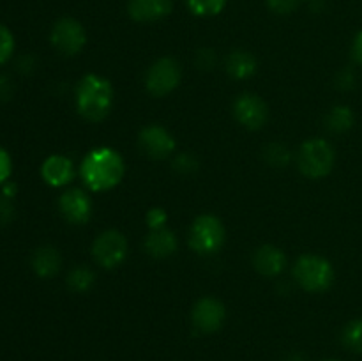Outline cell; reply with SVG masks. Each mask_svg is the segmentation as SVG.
<instances>
[{"mask_svg": "<svg viewBox=\"0 0 362 361\" xmlns=\"http://www.w3.org/2000/svg\"><path fill=\"white\" fill-rule=\"evenodd\" d=\"M81 179L92 191H108L122 180L126 173L124 159L115 149H92L83 158L80 166Z\"/></svg>", "mask_w": 362, "mask_h": 361, "instance_id": "obj_1", "label": "cell"}, {"mask_svg": "<svg viewBox=\"0 0 362 361\" xmlns=\"http://www.w3.org/2000/svg\"><path fill=\"white\" fill-rule=\"evenodd\" d=\"M113 105V87L105 76L85 74L76 87V110L83 119L99 122L110 113Z\"/></svg>", "mask_w": 362, "mask_h": 361, "instance_id": "obj_2", "label": "cell"}, {"mask_svg": "<svg viewBox=\"0 0 362 361\" xmlns=\"http://www.w3.org/2000/svg\"><path fill=\"white\" fill-rule=\"evenodd\" d=\"M297 283L308 292H324L334 283V268L327 258L320 255L306 253L297 258L293 265Z\"/></svg>", "mask_w": 362, "mask_h": 361, "instance_id": "obj_3", "label": "cell"}, {"mask_svg": "<svg viewBox=\"0 0 362 361\" xmlns=\"http://www.w3.org/2000/svg\"><path fill=\"white\" fill-rule=\"evenodd\" d=\"M336 154L332 145L324 138H311L304 142L297 154V166L310 179H322L334 168Z\"/></svg>", "mask_w": 362, "mask_h": 361, "instance_id": "obj_4", "label": "cell"}, {"mask_svg": "<svg viewBox=\"0 0 362 361\" xmlns=\"http://www.w3.org/2000/svg\"><path fill=\"white\" fill-rule=\"evenodd\" d=\"M225 244V227L221 219L212 214H202L193 222L189 230V246L200 255L219 251Z\"/></svg>", "mask_w": 362, "mask_h": 361, "instance_id": "obj_5", "label": "cell"}, {"mask_svg": "<svg viewBox=\"0 0 362 361\" xmlns=\"http://www.w3.org/2000/svg\"><path fill=\"white\" fill-rule=\"evenodd\" d=\"M182 78L180 64L173 57H163L148 67L145 74V88L154 98H163L175 91Z\"/></svg>", "mask_w": 362, "mask_h": 361, "instance_id": "obj_6", "label": "cell"}, {"mask_svg": "<svg viewBox=\"0 0 362 361\" xmlns=\"http://www.w3.org/2000/svg\"><path fill=\"white\" fill-rule=\"evenodd\" d=\"M92 255L101 268H119L127 257V239L119 230H105L95 237L92 244Z\"/></svg>", "mask_w": 362, "mask_h": 361, "instance_id": "obj_7", "label": "cell"}, {"mask_svg": "<svg viewBox=\"0 0 362 361\" xmlns=\"http://www.w3.org/2000/svg\"><path fill=\"white\" fill-rule=\"evenodd\" d=\"M49 41L57 52L73 57L83 50L85 42H87V34H85V28L80 21L66 16L55 21L52 34H49Z\"/></svg>", "mask_w": 362, "mask_h": 361, "instance_id": "obj_8", "label": "cell"}, {"mask_svg": "<svg viewBox=\"0 0 362 361\" xmlns=\"http://www.w3.org/2000/svg\"><path fill=\"white\" fill-rule=\"evenodd\" d=\"M225 304L216 297H202L194 303L193 311H191V322L202 335H212V333L219 331L221 326L225 324Z\"/></svg>", "mask_w": 362, "mask_h": 361, "instance_id": "obj_9", "label": "cell"}, {"mask_svg": "<svg viewBox=\"0 0 362 361\" xmlns=\"http://www.w3.org/2000/svg\"><path fill=\"white\" fill-rule=\"evenodd\" d=\"M233 115L247 130H260L269 119L267 103L257 94H243L233 103Z\"/></svg>", "mask_w": 362, "mask_h": 361, "instance_id": "obj_10", "label": "cell"}, {"mask_svg": "<svg viewBox=\"0 0 362 361\" xmlns=\"http://www.w3.org/2000/svg\"><path fill=\"white\" fill-rule=\"evenodd\" d=\"M138 144L141 151L152 159H166L175 151V138L168 130L158 124L145 126L138 134Z\"/></svg>", "mask_w": 362, "mask_h": 361, "instance_id": "obj_11", "label": "cell"}, {"mask_svg": "<svg viewBox=\"0 0 362 361\" xmlns=\"http://www.w3.org/2000/svg\"><path fill=\"white\" fill-rule=\"evenodd\" d=\"M59 209L66 222L73 223V225H83L92 214V202L83 190L73 188L60 195Z\"/></svg>", "mask_w": 362, "mask_h": 361, "instance_id": "obj_12", "label": "cell"}, {"mask_svg": "<svg viewBox=\"0 0 362 361\" xmlns=\"http://www.w3.org/2000/svg\"><path fill=\"white\" fill-rule=\"evenodd\" d=\"M173 9L172 0H129L127 14L140 23H152L168 16Z\"/></svg>", "mask_w": 362, "mask_h": 361, "instance_id": "obj_13", "label": "cell"}, {"mask_svg": "<svg viewBox=\"0 0 362 361\" xmlns=\"http://www.w3.org/2000/svg\"><path fill=\"white\" fill-rule=\"evenodd\" d=\"M41 177L48 186L62 188L69 184L74 177L73 161L62 154H53L45 159L41 166Z\"/></svg>", "mask_w": 362, "mask_h": 361, "instance_id": "obj_14", "label": "cell"}, {"mask_svg": "<svg viewBox=\"0 0 362 361\" xmlns=\"http://www.w3.org/2000/svg\"><path fill=\"white\" fill-rule=\"evenodd\" d=\"M253 265L262 276L274 278V276L281 275L283 269L286 268V257L279 248L272 246V244H264L255 251Z\"/></svg>", "mask_w": 362, "mask_h": 361, "instance_id": "obj_15", "label": "cell"}, {"mask_svg": "<svg viewBox=\"0 0 362 361\" xmlns=\"http://www.w3.org/2000/svg\"><path fill=\"white\" fill-rule=\"evenodd\" d=\"M177 248H179V241H177L175 232L166 227L159 230H151L148 236L145 237V251L154 258L172 257Z\"/></svg>", "mask_w": 362, "mask_h": 361, "instance_id": "obj_16", "label": "cell"}, {"mask_svg": "<svg viewBox=\"0 0 362 361\" xmlns=\"http://www.w3.org/2000/svg\"><path fill=\"white\" fill-rule=\"evenodd\" d=\"M30 265L39 278H52L60 271L62 258L53 246H41L32 253Z\"/></svg>", "mask_w": 362, "mask_h": 361, "instance_id": "obj_17", "label": "cell"}, {"mask_svg": "<svg viewBox=\"0 0 362 361\" xmlns=\"http://www.w3.org/2000/svg\"><path fill=\"white\" fill-rule=\"evenodd\" d=\"M226 73L235 80H247L257 73V59L253 53L246 52V50H233L228 57H226Z\"/></svg>", "mask_w": 362, "mask_h": 361, "instance_id": "obj_18", "label": "cell"}, {"mask_svg": "<svg viewBox=\"0 0 362 361\" xmlns=\"http://www.w3.org/2000/svg\"><path fill=\"white\" fill-rule=\"evenodd\" d=\"M354 122H356V115H354L352 108L345 105L331 108V112L325 117V126L332 133H346L349 130H352Z\"/></svg>", "mask_w": 362, "mask_h": 361, "instance_id": "obj_19", "label": "cell"}, {"mask_svg": "<svg viewBox=\"0 0 362 361\" xmlns=\"http://www.w3.org/2000/svg\"><path fill=\"white\" fill-rule=\"evenodd\" d=\"M95 282V275L87 265H76L67 275V287L73 292H87Z\"/></svg>", "mask_w": 362, "mask_h": 361, "instance_id": "obj_20", "label": "cell"}, {"mask_svg": "<svg viewBox=\"0 0 362 361\" xmlns=\"http://www.w3.org/2000/svg\"><path fill=\"white\" fill-rule=\"evenodd\" d=\"M341 343L350 353L362 354V317L354 319L343 328Z\"/></svg>", "mask_w": 362, "mask_h": 361, "instance_id": "obj_21", "label": "cell"}, {"mask_svg": "<svg viewBox=\"0 0 362 361\" xmlns=\"http://www.w3.org/2000/svg\"><path fill=\"white\" fill-rule=\"evenodd\" d=\"M264 159L274 168H285L292 161V151L285 144L274 142L264 149Z\"/></svg>", "mask_w": 362, "mask_h": 361, "instance_id": "obj_22", "label": "cell"}, {"mask_svg": "<svg viewBox=\"0 0 362 361\" xmlns=\"http://www.w3.org/2000/svg\"><path fill=\"white\" fill-rule=\"evenodd\" d=\"M186 4L194 16L209 18L221 13L226 6V0H186Z\"/></svg>", "mask_w": 362, "mask_h": 361, "instance_id": "obj_23", "label": "cell"}, {"mask_svg": "<svg viewBox=\"0 0 362 361\" xmlns=\"http://www.w3.org/2000/svg\"><path fill=\"white\" fill-rule=\"evenodd\" d=\"M14 52V35L6 25L0 23V66L6 64L13 57Z\"/></svg>", "mask_w": 362, "mask_h": 361, "instance_id": "obj_24", "label": "cell"}, {"mask_svg": "<svg viewBox=\"0 0 362 361\" xmlns=\"http://www.w3.org/2000/svg\"><path fill=\"white\" fill-rule=\"evenodd\" d=\"M198 168V159L189 152H182L173 159V170L179 173H193Z\"/></svg>", "mask_w": 362, "mask_h": 361, "instance_id": "obj_25", "label": "cell"}, {"mask_svg": "<svg viewBox=\"0 0 362 361\" xmlns=\"http://www.w3.org/2000/svg\"><path fill=\"white\" fill-rule=\"evenodd\" d=\"M166 222H168V214L163 207H152L147 212V225L151 230H159L165 229Z\"/></svg>", "mask_w": 362, "mask_h": 361, "instance_id": "obj_26", "label": "cell"}, {"mask_svg": "<svg viewBox=\"0 0 362 361\" xmlns=\"http://www.w3.org/2000/svg\"><path fill=\"white\" fill-rule=\"evenodd\" d=\"M300 0H267V7L276 14H290L299 7Z\"/></svg>", "mask_w": 362, "mask_h": 361, "instance_id": "obj_27", "label": "cell"}, {"mask_svg": "<svg viewBox=\"0 0 362 361\" xmlns=\"http://www.w3.org/2000/svg\"><path fill=\"white\" fill-rule=\"evenodd\" d=\"M11 173H13V159L6 149L0 147V186L9 180Z\"/></svg>", "mask_w": 362, "mask_h": 361, "instance_id": "obj_28", "label": "cell"}, {"mask_svg": "<svg viewBox=\"0 0 362 361\" xmlns=\"http://www.w3.org/2000/svg\"><path fill=\"white\" fill-rule=\"evenodd\" d=\"M354 85H356V74H354V71L350 69L339 71L338 76H336V87L343 88V91H349V88H352Z\"/></svg>", "mask_w": 362, "mask_h": 361, "instance_id": "obj_29", "label": "cell"}, {"mask_svg": "<svg viewBox=\"0 0 362 361\" xmlns=\"http://www.w3.org/2000/svg\"><path fill=\"white\" fill-rule=\"evenodd\" d=\"M216 55L212 50H200L197 53V66L202 67V69H209V67L214 66Z\"/></svg>", "mask_w": 362, "mask_h": 361, "instance_id": "obj_30", "label": "cell"}, {"mask_svg": "<svg viewBox=\"0 0 362 361\" xmlns=\"http://www.w3.org/2000/svg\"><path fill=\"white\" fill-rule=\"evenodd\" d=\"M13 218V202L0 193V223H7Z\"/></svg>", "mask_w": 362, "mask_h": 361, "instance_id": "obj_31", "label": "cell"}, {"mask_svg": "<svg viewBox=\"0 0 362 361\" xmlns=\"http://www.w3.org/2000/svg\"><path fill=\"white\" fill-rule=\"evenodd\" d=\"M352 57L359 66H362V32H359V34L356 35V39H354Z\"/></svg>", "mask_w": 362, "mask_h": 361, "instance_id": "obj_32", "label": "cell"}, {"mask_svg": "<svg viewBox=\"0 0 362 361\" xmlns=\"http://www.w3.org/2000/svg\"><path fill=\"white\" fill-rule=\"evenodd\" d=\"M2 195H6L7 198H13L16 195V184H13L11 180H7L6 184H2Z\"/></svg>", "mask_w": 362, "mask_h": 361, "instance_id": "obj_33", "label": "cell"}, {"mask_svg": "<svg viewBox=\"0 0 362 361\" xmlns=\"http://www.w3.org/2000/svg\"><path fill=\"white\" fill-rule=\"evenodd\" d=\"M11 96V85L7 78H0V98H9Z\"/></svg>", "mask_w": 362, "mask_h": 361, "instance_id": "obj_34", "label": "cell"}, {"mask_svg": "<svg viewBox=\"0 0 362 361\" xmlns=\"http://www.w3.org/2000/svg\"><path fill=\"white\" fill-rule=\"evenodd\" d=\"M286 361H304V357L300 356V354H292V356H290Z\"/></svg>", "mask_w": 362, "mask_h": 361, "instance_id": "obj_35", "label": "cell"}, {"mask_svg": "<svg viewBox=\"0 0 362 361\" xmlns=\"http://www.w3.org/2000/svg\"><path fill=\"white\" fill-rule=\"evenodd\" d=\"M324 361H339V360H324Z\"/></svg>", "mask_w": 362, "mask_h": 361, "instance_id": "obj_36", "label": "cell"}]
</instances>
